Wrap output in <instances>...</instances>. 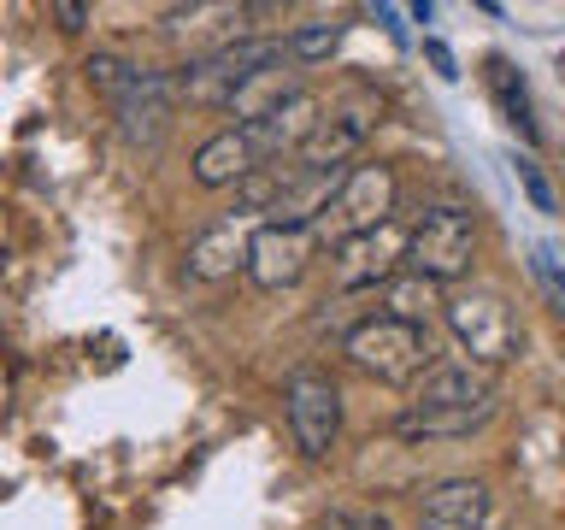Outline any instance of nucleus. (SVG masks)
<instances>
[{
	"instance_id": "10",
	"label": "nucleus",
	"mask_w": 565,
	"mask_h": 530,
	"mask_svg": "<svg viewBox=\"0 0 565 530\" xmlns=\"http://www.w3.org/2000/svg\"><path fill=\"white\" fill-rule=\"evenodd\" d=\"M265 219H254V212H224L212 230H201V236L189 242V254H183V272L194 283H224V277H236L247 272V247H254V230Z\"/></svg>"
},
{
	"instance_id": "21",
	"label": "nucleus",
	"mask_w": 565,
	"mask_h": 530,
	"mask_svg": "<svg viewBox=\"0 0 565 530\" xmlns=\"http://www.w3.org/2000/svg\"><path fill=\"white\" fill-rule=\"evenodd\" d=\"M519 183H524V194H530V206H536V212H554V189H547V177L530 166V159H519Z\"/></svg>"
},
{
	"instance_id": "17",
	"label": "nucleus",
	"mask_w": 565,
	"mask_h": 530,
	"mask_svg": "<svg viewBox=\"0 0 565 530\" xmlns=\"http://www.w3.org/2000/svg\"><path fill=\"white\" fill-rule=\"evenodd\" d=\"M430 307H436V283H424V277H395L383 289V312L388 318H406V325H424V318H430Z\"/></svg>"
},
{
	"instance_id": "2",
	"label": "nucleus",
	"mask_w": 565,
	"mask_h": 530,
	"mask_svg": "<svg viewBox=\"0 0 565 530\" xmlns=\"http://www.w3.org/2000/svg\"><path fill=\"white\" fill-rule=\"evenodd\" d=\"M282 60H289V42H282V35H242V42L206 47L201 60L177 65L171 83H177V100H189V106H230V95H236L254 71H271Z\"/></svg>"
},
{
	"instance_id": "13",
	"label": "nucleus",
	"mask_w": 565,
	"mask_h": 530,
	"mask_svg": "<svg viewBox=\"0 0 565 530\" xmlns=\"http://www.w3.org/2000/svg\"><path fill=\"white\" fill-rule=\"evenodd\" d=\"M494 495L483 477H441L418 495V530H483Z\"/></svg>"
},
{
	"instance_id": "11",
	"label": "nucleus",
	"mask_w": 565,
	"mask_h": 530,
	"mask_svg": "<svg viewBox=\"0 0 565 530\" xmlns=\"http://www.w3.org/2000/svg\"><path fill=\"white\" fill-rule=\"evenodd\" d=\"M371 130H377V106H371V100L335 106V113L318 118V130L307 136V148L295 153V166H307V171H342L348 159L371 141Z\"/></svg>"
},
{
	"instance_id": "15",
	"label": "nucleus",
	"mask_w": 565,
	"mask_h": 530,
	"mask_svg": "<svg viewBox=\"0 0 565 530\" xmlns=\"http://www.w3.org/2000/svg\"><path fill=\"white\" fill-rule=\"evenodd\" d=\"M177 113V83L171 71H141V77L130 83V95L118 100V124L130 141H159L166 136V124Z\"/></svg>"
},
{
	"instance_id": "14",
	"label": "nucleus",
	"mask_w": 565,
	"mask_h": 530,
	"mask_svg": "<svg viewBox=\"0 0 565 530\" xmlns=\"http://www.w3.org/2000/svg\"><path fill=\"white\" fill-rule=\"evenodd\" d=\"M265 166V159L254 153V136L242 130V124H230V130H218V136H206L201 148H194V183L201 189H230V183H247Z\"/></svg>"
},
{
	"instance_id": "1",
	"label": "nucleus",
	"mask_w": 565,
	"mask_h": 530,
	"mask_svg": "<svg viewBox=\"0 0 565 530\" xmlns=\"http://www.w3.org/2000/svg\"><path fill=\"white\" fill-rule=\"evenodd\" d=\"M501 406V389H494L489 371H477L466 360H436L424 378L413 383V406L395 418V436L401 442H454V436H471L483 431Z\"/></svg>"
},
{
	"instance_id": "9",
	"label": "nucleus",
	"mask_w": 565,
	"mask_h": 530,
	"mask_svg": "<svg viewBox=\"0 0 565 530\" xmlns=\"http://www.w3.org/2000/svg\"><path fill=\"white\" fill-rule=\"evenodd\" d=\"M318 254V236L312 230H289V224H259L254 230V247H247V283L265 295L277 289H295L307 277V265Z\"/></svg>"
},
{
	"instance_id": "6",
	"label": "nucleus",
	"mask_w": 565,
	"mask_h": 530,
	"mask_svg": "<svg viewBox=\"0 0 565 530\" xmlns=\"http://www.w3.org/2000/svg\"><path fill=\"white\" fill-rule=\"evenodd\" d=\"M395 201H401V183H395V166H353L342 171V183H335L324 219L312 224L318 242H348V236H365V230H377L395 219Z\"/></svg>"
},
{
	"instance_id": "7",
	"label": "nucleus",
	"mask_w": 565,
	"mask_h": 530,
	"mask_svg": "<svg viewBox=\"0 0 565 530\" xmlns=\"http://www.w3.org/2000/svg\"><path fill=\"white\" fill-rule=\"evenodd\" d=\"M406 265V230L388 219L365 236H348L335 242V259H330V289L335 295H377L401 277Z\"/></svg>"
},
{
	"instance_id": "4",
	"label": "nucleus",
	"mask_w": 565,
	"mask_h": 530,
	"mask_svg": "<svg viewBox=\"0 0 565 530\" xmlns=\"http://www.w3.org/2000/svg\"><path fill=\"white\" fill-rule=\"evenodd\" d=\"M441 325H448V336L459 342V353H466V365L477 371H501L519 360L524 336H519V318H512L507 295L494 289H459L441 300Z\"/></svg>"
},
{
	"instance_id": "22",
	"label": "nucleus",
	"mask_w": 565,
	"mask_h": 530,
	"mask_svg": "<svg viewBox=\"0 0 565 530\" xmlns=\"http://www.w3.org/2000/svg\"><path fill=\"white\" fill-rule=\"evenodd\" d=\"M53 18H60V30H83L88 24V7H83V0H60Z\"/></svg>"
},
{
	"instance_id": "12",
	"label": "nucleus",
	"mask_w": 565,
	"mask_h": 530,
	"mask_svg": "<svg viewBox=\"0 0 565 530\" xmlns=\"http://www.w3.org/2000/svg\"><path fill=\"white\" fill-rule=\"evenodd\" d=\"M318 118H324V100L312 95V88H295L282 106H271L259 124H242L247 136H254V153L265 159V166H277V159H289L307 148V136L318 130Z\"/></svg>"
},
{
	"instance_id": "8",
	"label": "nucleus",
	"mask_w": 565,
	"mask_h": 530,
	"mask_svg": "<svg viewBox=\"0 0 565 530\" xmlns=\"http://www.w3.org/2000/svg\"><path fill=\"white\" fill-rule=\"evenodd\" d=\"M282 413H289V436L307 459H330L335 436H342V389L324 371H295L282 389Z\"/></svg>"
},
{
	"instance_id": "5",
	"label": "nucleus",
	"mask_w": 565,
	"mask_h": 530,
	"mask_svg": "<svg viewBox=\"0 0 565 530\" xmlns=\"http://www.w3.org/2000/svg\"><path fill=\"white\" fill-rule=\"evenodd\" d=\"M477 259V212L471 206H430L406 230V272L424 283H459Z\"/></svg>"
},
{
	"instance_id": "3",
	"label": "nucleus",
	"mask_w": 565,
	"mask_h": 530,
	"mask_svg": "<svg viewBox=\"0 0 565 530\" xmlns=\"http://www.w3.org/2000/svg\"><path fill=\"white\" fill-rule=\"evenodd\" d=\"M342 353L353 371H365L371 383H418L430 371V330L424 325H406V318H388V312H371L360 318L348 336H342Z\"/></svg>"
},
{
	"instance_id": "16",
	"label": "nucleus",
	"mask_w": 565,
	"mask_h": 530,
	"mask_svg": "<svg viewBox=\"0 0 565 530\" xmlns=\"http://www.w3.org/2000/svg\"><path fill=\"white\" fill-rule=\"evenodd\" d=\"M295 88H300V83H295V60H282V65H271V71H254V77H247L236 95H230L224 113H236V124H259L271 106L289 100Z\"/></svg>"
},
{
	"instance_id": "19",
	"label": "nucleus",
	"mask_w": 565,
	"mask_h": 530,
	"mask_svg": "<svg viewBox=\"0 0 565 530\" xmlns=\"http://www.w3.org/2000/svg\"><path fill=\"white\" fill-rule=\"evenodd\" d=\"M83 71H88V83H95V88H100V95L113 100V106H118L124 95H130V83L141 77V71H136L130 60H118V53H95V60H88Z\"/></svg>"
},
{
	"instance_id": "20",
	"label": "nucleus",
	"mask_w": 565,
	"mask_h": 530,
	"mask_svg": "<svg viewBox=\"0 0 565 530\" xmlns=\"http://www.w3.org/2000/svg\"><path fill=\"white\" fill-rule=\"evenodd\" d=\"M324 530H395V519L377 507H335L324 512Z\"/></svg>"
},
{
	"instance_id": "23",
	"label": "nucleus",
	"mask_w": 565,
	"mask_h": 530,
	"mask_svg": "<svg viewBox=\"0 0 565 530\" xmlns=\"http://www.w3.org/2000/svg\"><path fill=\"white\" fill-rule=\"evenodd\" d=\"M424 53H430V65L441 71V77H459V71H454V53H448V42H436V35H430V42H424Z\"/></svg>"
},
{
	"instance_id": "18",
	"label": "nucleus",
	"mask_w": 565,
	"mask_h": 530,
	"mask_svg": "<svg viewBox=\"0 0 565 530\" xmlns=\"http://www.w3.org/2000/svg\"><path fill=\"white\" fill-rule=\"evenodd\" d=\"M335 47H342V24H330V18L300 24V30L289 35V60H295V65H324Z\"/></svg>"
}]
</instances>
